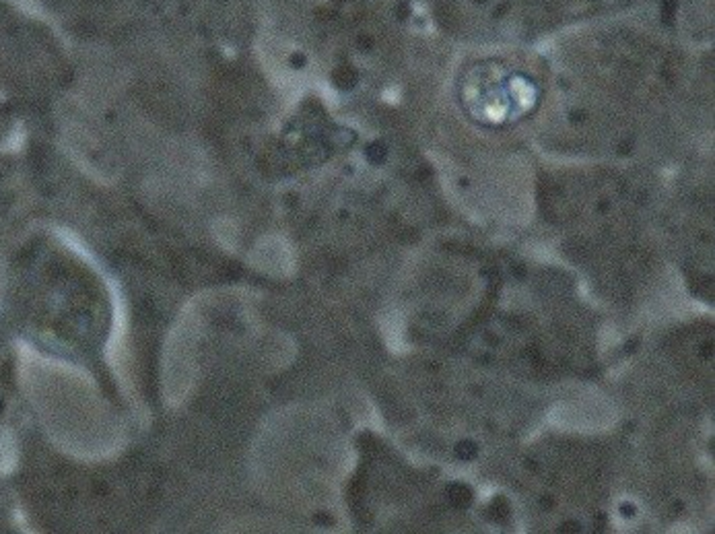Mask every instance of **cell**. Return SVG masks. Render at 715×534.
Wrapping results in <instances>:
<instances>
[{"instance_id":"7a4b0ae2","label":"cell","mask_w":715,"mask_h":534,"mask_svg":"<svg viewBox=\"0 0 715 534\" xmlns=\"http://www.w3.org/2000/svg\"><path fill=\"white\" fill-rule=\"evenodd\" d=\"M516 89L520 83L516 75L507 73L503 66L495 64L481 69V79L468 81L466 104L472 116L487 124H501L518 114L520 99H516Z\"/></svg>"},{"instance_id":"6da1fadb","label":"cell","mask_w":715,"mask_h":534,"mask_svg":"<svg viewBox=\"0 0 715 534\" xmlns=\"http://www.w3.org/2000/svg\"><path fill=\"white\" fill-rule=\"evenodd\" d=\"M29 314L60 345L85 355L95 353L108 330V302L97 281L79 264L54 262L38 269L29 285Z\"/></svg>"},{"instance_id":"3957f363","label":"cell","mask_w":715,"mask_h":534,"mask_svg":"<svg viewBox=\"0 0 715 534\" xmlns=\"http://www.w3.org/2000/svg\"><path fill=\"white\" fill-rule=\"evenodd\" d=\"M448 15L468 27H485L489 23L522 17L520 9L530 0H444Z\"/></svg>"}]
</instances>
